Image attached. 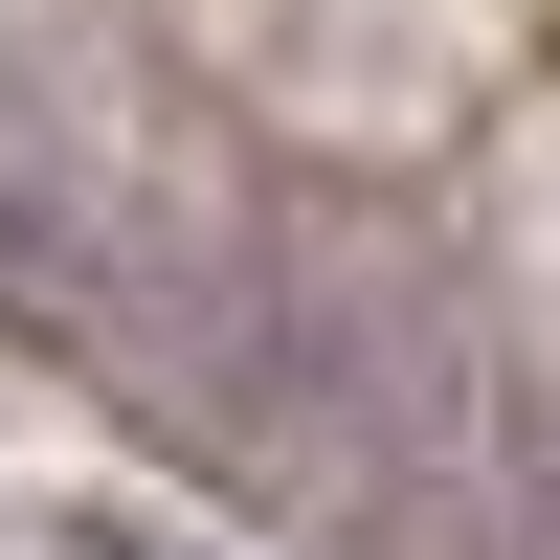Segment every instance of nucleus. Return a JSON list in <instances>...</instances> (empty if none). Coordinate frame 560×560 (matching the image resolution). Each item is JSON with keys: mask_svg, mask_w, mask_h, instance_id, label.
Returning <instances> with one entry per match:
<instances>
[{"mask_svg": "<svg viewBox=\"0 0 560 560\" xmlns=\"http://www.w3.org/2000/svg\"><path fill=\"white\" fill-rule=\"evenodd\" d=\"M68 560H202V538H158V516H68Z\"/></svg>", "mask_w": 560, "mask_h": 560, "instance_id": "f257e3e1", "label": "nucleus"}]
</instances>
